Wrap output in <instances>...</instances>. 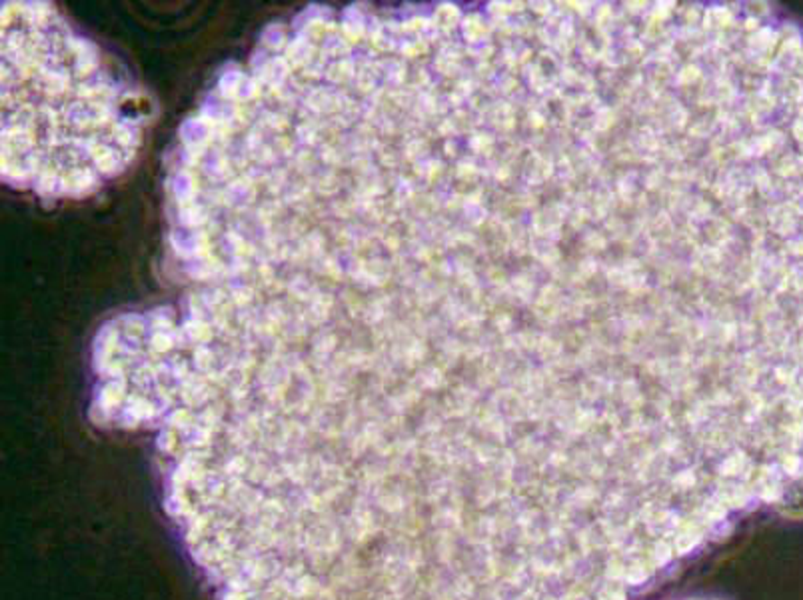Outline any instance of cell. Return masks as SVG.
<instances>
[{
    "instance_id": "7",
    "label": "cell",
    "mask_w": 803,
    "mask_h": 600,
    "mask_svg": "<svg viewBox=\"0 0 803 600\" xmlns=\"http://www.w3.org/2000/svg\"><path fill=\"white\" fill-rule=\"evenodd\" d=\"M699 476L696 466H688L678 470L676 475H671L668 480V488L671 494H694L699 491Z\"/></svg>"
},
{
    "instance_id": "3",
    "label": "cell",
    "mask_w": 803,
    "mask_h": 600,
    "mask_svg": "<svg viewBox=\"0 0 803 600\" xmlns=\"http://www.w3.org/2000/svg\"><path fill=\"white\" fill-rule=\"evenodd\" d=\"M712 493L727 506V511L747 509L755 498L752 488L745 483H740V480H725L719 476L712 480Z\"/></svg>"
},
{
    "instance_id": "4",
    "label": "cell",
    "mask_w": 803,
    "mask_h": 600,
    "mask_svg": "<svg viewBox=\"0 0 803 600\" xmlns=\"http://www.w3.org/2000/svg\"><path fill=\"white\" fill-rule=\"evenodd\" d=\"M668 539L671 540V547L676 550V555L684 557L699 547L701 540L706 539V531L688 514L686 521L681 522L676 531H671Z\"/></svg>"
},
{
    "instance_id": "9",
    "label": "cell",
    "mask_w": 803,
    "mask_h": 600,
    "mask_svg": "<svg viewBox=\"0 0 803 600\" xmlns=\"http://www.w3.org/2000/svg\"><path fill=\"white\" fill-rule=\"evenodd\" d=\"M781 470L789 478H799L803 476V460L796 455H786L781 458Z\"/></svg>"
},
{
    "instance_id": "5",
    "label": "cell",
    "mask_w": 803,
    "mask_h": 600,
    "mask_svg": "<svg viewBox=\"0 0 803 600\" xmlns=\"http://www.w3.org/2000/svg\"><path fill=\"white\" fill-rule=\"evenodd\" d=\"M750 470H752V463H750V458H747L745 452L735 450L717 465L716 473L719 478H725V480H735V478L744 480Z\"/></svg>"
},
{
    "instance_id": "6",
    "label": "cell",
    "mask_w": 803,
    "mask_h": 600,
    "mask_svg": "<svg viewBox=\"0 0 803 600\" xmlns=\"http://www.w3.org/2000/svg\"><path fill=\"white\" fill-rule=\"evenodd\" d=\"M673 555H676V550H673V547H671V540L663 539V537L648 540V544H645V550H643V558L650 562V567L653 570L670 565Z\"/></svg>"
},
{
    "instance_id": "2",
    "label": "cell",
    "mask_w": 803,
    "mask_h": 600,
    "mask_svg": "<svg viewBox=\"0 0 803 600\" xmlns=\"http://www.w3.org/2000/svg\"><path fill=\"white\" fill-rule=\"evenodd\" d=\"M653 568L643 557H625L610 555L606 557L599 575L604 580L620 586H642L652 578Z\"/></svg>"
},
{
    "instance_id": "8",
    "label": "cell",
    "mask_w": 803,
    "mask_h": 600,
    "mask_svg": "<svg viewBox=\"0 0 803 600\" xmlns=\"http://www.w3.org/2000/svg\"><path fill=\"white\" fill-rule=\"evenodd\" d=\"M592 596L596 600H627V595L624 586L607 583V580H599L598 586L592 590Z\"/></svg>"
},
{
    "instance_id": "10",
    "label": "cell",
    "mask_w": 803,
    "mask_h": 600,
    "mask_svg": "<svg viewBox=\"0 0 803 600\" xmlns=\"http://www.w3.org/2000/svg\"><path fill=\"white\" fill-rule=\"evenodd\" d=\"M560 600H596V598L589 595L586 588H581L578 585H568L560 593Z\"/></svg>"
},
{
    "instance_id": "1",
    "label": "cell",
    "mask_w": 803,
    "mask_h": 600,
    "mask_svg": "<svg viewBox=\"0 0 803 600\" xmlns=\"http://www.w3.org/2000/svg\"><path fill=\"white\" fill-rule=\"evenodd\" d=\"M146 103L49 3L3 5V180L78 198L138 151Z\"/></svg>"
}]
</instances>
